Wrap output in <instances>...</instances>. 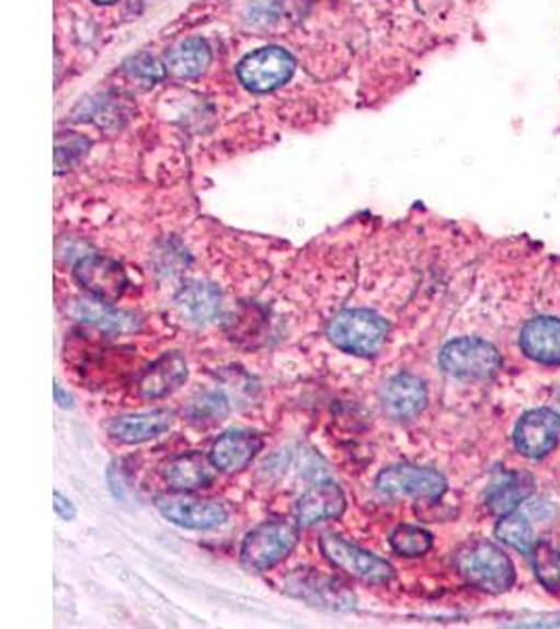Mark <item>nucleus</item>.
Wrapping results in <instances>:
<instances>
[{"mask_svg": "<svg viewBox=\"0 0 560 629\" xmlns=\"http://www.w3.org/2000/svg\"><path fill=\"white\" fill-rule=\"evenodd\" d=\"M389 323L367 309H346L328 325V339L348 355L374 357L387 342Z\"/></svg>", "mask_w": 560, "mask_h": 629, "instance_id": "1", "label": "nucleus"}, {"mask_svg": "<svg viewBox=\"0 0 560 629\" xmlns=\"http://www.w3.org/2000/svg\"><path fill=\"white\" fill-rule=\"evenodd\" d=\"M456 564L464 580L483 592L502 594L514 583L511 558L489 541H472L464 546L456 557Z\"/></svg>", "mask_w": 560, "mask_h": 629, "instance_id": "2", "label": "nucleus"}, {"mask_svg": "<svg viewBox=\"0 0 560 629\" xmlns=\"http://www.w3.org/2000/svg\"><path fill=\"white\" fill-rule=\"evenodd\" d=\"M298 527L286 521H267L248 533L242 544V562L252 573H265L293 554Z\"/></svg>", "mask_w": 560, "mask_h": 629, "instance_id": "3", "label": "nucleus"}, {"mask_svg": "<svg viewBox=\"0 0 560 629\" xmlns=\"http://www.w3.org/2000/svg\"><path fill=\"white\" fill-rule=\"evenodd\" d=\"M438 364L445 374L458 380H485L500 369L502 357L488 340L466 336L447 342L438 355Z\"/></svg>", "mask_w": 560, "mask_h": 629, "instance_id": "4", "label": "nucleus"}, {"mask_svg": "<svg viewBox=\"0 0 560 629\" xmlns=\"http://www.w3.org/2000/svg\"><path fill=\"white\" fill-rule=\"evenodd\" d=\"M319 548L323 557L330 560L332 567L341 569L357 580L366 581V583H389L395 577V571L385 558L376 557L374 552L364 550L357 544H351L341 535H332V533L321 535Z\"/></svg>", "mask_w": 560, "mask_h": 629, "instance_id": "5", "label": "nucleus"}, {"mask_svg": "<svg viewBox=\"0 0 560 629\" xmlns=\"http://www.w3.org/2000/svg\"><path fill=\"white\" fill-rule=\"evenodd\" d=\"M376 489L389 500H438L447 489V481L437 470L403 464L382 470L376 479Z\"/></svg>", "mask_w": 560, "mask_h": 629, "instance_id": "6", "label": "nucleus"}, {"mask_svg": "<svg viewBox=\"0 0 560 629\" xmlns=\"http://www.w3.org/2000/svg\"><path fill=\"white\" fill-rule=\"evenodd\" d=\"M296 61L279 47H265L245 55L238 66V78L252 93H268L293 78Z\"/></svg>", "mask_w": 560, "mask_h": 629, "instance_id": "7", "label": "nucleus"}, {"mask_svg": "<svg viewBox=\"0 0 560 629\" xmlns=\"http://www.w3.org/2000/svg\"><path fill=\"white\" fill-rule=\"evenodd\" d=\"M158 512L176 527L194 529V531H208L225 525L227 510L215 500H199L187 495V491L160 495L156 500Z\"/></svg>", "mask_w": 560, "mask_h": 629, "instance_id": "8", "label": "nucleus"}, {"mask_svg": "<svg viewBox=\"0 0 560 629\" xmlns=\"http://www.w3.org/2000/svg\"><path fill=\"white\" fill-rule=\"evenodd\" d=\"M76 282L95 300L114 305L123 298L128 277L121 263L105 256H87L73 268Z\"/></svg>", "mask_w": 560, "mask_h": 629, "instance_id": "9", "label": "nucleus"}, {"mask_svg": "<svg viewBox=\"0 0 560 629\" xmlns=\"http://www.w3.org/2000/svg\"><path fill=\"white\" fill-rule=\"evenodd\" d=\"M559 435V413L539 408L525 413L518 420L514 428V445L525 458L537 460L548 456L557 447Z\"/></svg>", "mask_w": 560, "mask_h": 629, "instance_id": "10", "label": "nucleus"}, {"mask_svg": "<svg viewBox=\"0 0 560 629\" xmlns=\"http://www.w3.org/2000/svg\"><path fill=\"white\" fill-rule=\"evenodd\" d=\"M380 403L395 420H412L428 403L424 380L412 374H397L380 390Z\"/></svg>", "mask_w": 560, "mask_h": 629, "instance_id": "11", "label": "nucleus"}, {"mask_svg": "<svg viewBox=\"0 0 560 629\" xmlns=\"http://www.w3.org/2000/svg\"><path fill=\"white\" fill-rule=\"evenodd\" d=\"M346 498L341 487L332 481H317L309 487L296 504V521L300 527H313L323 521L342 516Z\"/></svg>", "mask_w": 560, "mask_h": 629, "instance_id": "12", "label": "nucleus"}, {"mask_svg": "<svg viewBox=\"0 0 560 629\" xmlns=\"http://www.w3.org/2000/svg\"><path fill=\"white\" fill-rule=\"evenodd\" d=\"M261 447H263V441L256 433L245 431V428H233L215 441L210 449V461L220 472L233 474V472L244 470L245 466L261 451Z\"/></svg>", "mask_w": 560, "mask_h": 629, "instance_id": "13", "label": "nucleus"}, {"mask_svg": "<svg viewBox=\"0 0 560 629\" xmlns=\"http://www.w3.org/2000/svg\"><path fill=\"white\" fill-rule=\"evenodd\" d=\"M521 351L536 364L560 365L559 317H536L521 330Z\"/></svg>", "mask_w": 560, "mask_h": 629, "instance_id": "14", "label": "nucleus"}, {"mask_svg": "<svg viewBox=\"0 0 560 629\" xmlns=\"http://www.w3.org/2000/svg\"><path fill=\"white\" fill-rule=\"evenodd\" d=\"M172 422H174V413L169 410L133 413V415H123V418L112 420L107 426V433L112 438L126 445H139V443L153 441L169 433Z\"/></svg>", "mask_w": 560, "mask_h": 629, "instance_id": "15", "label": "nucleus"}, {"mask_svg": "<svg viewBox=\"0 0 560 629\" xmlns=\"http://www.w3.org/2000/svg\"><path fill=\"white\" fill-rule=\"evenodd\" d=\"M187 362L179 353H167L147 367L139 380V392L146 399H160L183 387L187 380Z\"/></svg>", "mask_w": 560, "mask_h": 629, "instance_id": "16", "label": "nucleus"}, {"mask_svg": "<svg viewBox=\"0 0 560 629\" xmlns=\"http://www.w3.org/2000/svg\"><path fill=\"white\" fill-rule=\"evenodd\" d=\"M288 592L293 596H298L307 603L316 606H332V608H348L355 598L344 590L339 581L317 573H296L293 580L288 581Z\"/></svg>", "mask_w": 560, "mask_h": 629, "instance_id": "17", "label": "nucleus"}, {"mask_svg": "<svg viewBox=\"0 0 560 629\" xmlns=\"http://www.w3.org/2000/svg\"><path fill=\"white\" fill-rule=\"evenodd\" d=\"M213 461L202 454H183L169 461L164 468V481L174 491H195L213 483Z\"/></svg>", "mask_w": 560, "mask_h": 629, "instance_id": "18", "label": "nucleus"}, {"mask_svg": "<svg viewBox=\"0 0 560 629\" xmlns=\"http://www.w3.org/2000/svg\"><path fill=\"white\" fill-rule=\"evenodd\" d=\"M213 61V53L206 41L202 38H185L169 50L167 70L181 80H194L208 70Z\"/></svg>", "mask_w": 560, "mask_h": 629, "instance_id": "19", "label": "nucleus"}, {"mask_svg": "<svg viewBox=\"0 0 560 629\" xmlns=\"http://www.w3.org/2000/svg\"><path fill=\"white\" fill-rule=\"evenodd\" d=\"M179 311L194 323H208L220 311L222 294L213 284H190L174 298Z\"/></svg>", "mask_w": 560, "mask_h": 629, "instance_id": "20", "label": "nucleus"}, {"mask_svg": "<svg viewBox=\"0 0 560 629\" xmlns=\"http://www.w3.org/2000/svg\"><path fill=\"white\" fill-rule=\"evenodd\" d=\"M534 493V479L527 474H511L504 481L491 487L488 495V506L495 514H508L512 510L521 508Z\"/></svg>", "mask_w": 560, "mask_h": 629, "instance_id": "21", "label": "nucleus"}, {"mask_svg": "<svg viewBox=\"0 0 560 629\" xmlns=\"http://www.w3.org/2000/svg\"><path fill=\"white\" fill-rule=\"evenodd\" d=\"M495 537L504 544H508L514 550L523 552V554H532L534 546H536V531H534V523H532V510L516 508L504 514L502 521L495 527Z\"/></svg>", "mask_w": 560, "mask_h": 629, "instance_id": "22", "label": "nucleus"}, {"mask_svg": "<svg viewBox=\"0 0 560 629\" xmlns=\"http://www.w3.org/2000/svg\"><path fill=\"white\" fill-rule=\"evenodd\" d=\"M76 317L80 321L95 325L99 330H105V332H124V330L133 328V319H135L133 314L112 311V305H105L95 298L78 302Z\"/></svg>", "mask_w": 560, "mask_h": 629, "instance_id": "23", "label": "nucleus"}, {"mask_svg": "<svg viewBox=\"0 0 560 629\" xmlns=\"http://www.w3.org/2000/svg\"><path fill=\"white\" fill-rule=\"evenodd\" d=\"M390 548L399 557H424L433 548V535L414 525H401L390 533Z\"/></svg>", "mask_w": 560, "mask_h": 629, "instance_id": "24", "label": "nucleus"}, {"mask_svg": "<svg viewBox=\"0 0 560 629\" xmlns=\"http://www.w3.org/2000/svg\"><path fill=\"white\" fill-rule=\"evenodd\" d=\"M532 564L536 577L550 592L560 590V552L546 541H539L532 550Z\"/></svg>", "mask_w": 560, "mask_h": 629, "instance_id": "25", "label": "nucleus"}, {"mask_svg": "<svg viewBox=\"0 0 560 629\" xmlns=\"http://www.w3.org/2000/svg\"><path fill=\"white\" fill-rule=\"evenodd\" d=\"M227 413H229V401L222 392H217V390L199 394L187 408L190 422H194L197 426L217 424L222 418H227Z\"/></svg>", "mask_w": 560, "mask_h": 629, "instance_id": "26", "label": "nucleus"}, {"mask_svg": "<svg viewBox=\"0 0 560 629\" xmlns=\"http://www.w3.org/2000/svg\"><path fill=\"white\" fill-rule=\"evenodd\" d=\"M89 141L76 133H61L55 146V167L57 172L72 169L73 164L87 153Z\"/></svg>", "mask_w": 560, "mask_h": 629, "instance_id": "27", "label": "nucleus"}, {"mask_svg": "<svg viewBox=\"0 0 560 629\" xmlns=\"http://www.w3.org/2000/svg\"><path fill=\"white\" fill-rule=\"evenodd\" d=\"M128 72L137 78H144L147 82H156L162 76V66L158 64V59L149 55H139L137 59H133V68H128Z\"/></svg>", "mask_w": 560, "mask_h": 629, "instance_id": "28", "label": "nucleus"}, {"mask_svg": "<svg viewBox=\"0 0 560 629\" xmlns=\"http://www.w3.org/2000/svg\"><path fill=\"white\" fill-rule=\"evenodd\" d=\"M53 498H55L53 508L57 512V516L64 518V521H73L76 518V506H73L72 502L66 495H61L59 491H55Z\"/></svg>", "mask_w": 560, "mask_h": 629, "instance_id": "29", "label": "nucleus"}, {"mask_svg": "<svg viewBox=\"0 0 560 629\" xmlns=\"http://www.w3.org/2000/svg\"><path fill=\"white\" fill-rule=\"evenodd\" d=\"M53 392H55V401L59 403V408H64V410H72V397L61 388L59 382H55V387H53Z\"/></svg>", "mask_w": 560, "mask_h": 629, "instance_id": "30", "label": "nucleus"}, {"mask_svg": "<svg viewBox=\"0 0 560 629\" xmlns=\"http://www.w3.org/2000/svg\"><path fill=\"white\" fill-rule=\"evenodd\" d=\"M93 2H98V4H112V2H116V0H93Z\"/></svg>", "mask_w": 560, "mask_h": 629, "instance_id": "31", "label": "nucleus"}]
</instances>
